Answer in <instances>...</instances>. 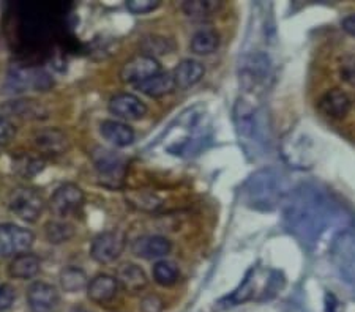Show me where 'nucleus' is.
Listing matches in <instances>:
<instances>
[{"label":"nucleus","mask_w":355,"mask_h":312,"mask_svg":"<svg viewBox=\"0 0 355 312\" xmlns=\"http://www.w3.org/2000/svg\"><path fill=\"white\" fill-rule=\"evenodd\" d=\"M340 218V210L316 186L305 185L292 192L284 207L288 230L303 243H314L325 229Z\"/></svg>","instance_id":"obj_1"},{"label":"nucleus","mask_w":355,"mask_h":312,"mask_svg":"<svg viewBox=\"0 0 355 312\" xmlns=\"http://www.w3.org/2000/svg\"><path fill=\"white\" fill-rule=\"evenodd\" d=\"M286 196V181L283 175L275 169H262L253 174L245 185V201L251 208L270 210L277 208Z\"/></svg>","instance_id":"obj_2"},{"label":"nucleus","mask_w":355,"mask_h":312,"mask_svg":"<svg viewBox=\"0 0 355 312\" xmlns=\"http://www.w3.org/2000/svg\"><path fill=\"white\" fill-rule=\"evenodd\" d=\"M96 172L107 186H120L127 172V160L119 153L107 149H96L92 153Z\"/></svg>","instance_id":"obj_3"},{"label":"nucleus","mask_w":355,"mask_h":312,"mask_svg":"<svg viewBox=\"0 0 355 312\" xmlns=\"http://www.w3.org/2000/svg\"><path fill=\"white\" fill-rule=\"evenodd\" d=\"M127 237L120 230L103 232L92 241L90 255L98 264H111L123 253Z\"/></svg>","instance_id":"obj_4"},{"label":"nucleus","mask_w":355,"mask_h":312,"mask_svg":"<svg viewBox=\"0 0 355 312\" xmlns=\"http://www.w3.org/2000/svg\"><path fill=\"white\" fill-rule=\"evenodd\" d=\"M35 237L31 230L22 229L15 224H0V255L10 257V255L26 254L32 248Z\"/></svg>","instance_id":"obj_5"},{"label":"nucleus","mask_w":355,"mask_h":312,"mask_svg":"<svg viewBox=\"0 0 355 312\" xmlns=\"http://www.w3.org/2000/svg\"><path fill=\"white\" fill-rule=\"evenodd\" d=\"M44 202L40 192L32 188H19L10 196V210L21 219L33 223L43 212Z\"/></svg>","instance_id":"obj_6"},{"label":"nucleus","mask_w":355,"mask_h":312,"mask_svg":"<svg viewBox=\"0 0 355 312\" xmlns=\"http://www.w3.org/2000/svg\"><path fill=\"white\" fill-rule=\"evenodd\" d=\"M54 82L51 81L48 73L35 68L13 66L8 75V85L13 92H24L26 89H35L37 92H44Z\"/></svg>","instance_id":"obj_7"},{"label":"nucleus","mask_w":355,"mask_h":312,"mask_svg":"<svg viewBox=\"0 0 355 312\" xmlns=\"http://www.w3.org/2000/svg\"><path fill=\"white\" fill-rule=\"evenodd\" d=\"M51 212L57 217H70L84 205V192L74 183H65L59 186L49 201Z\"/></svg>","instance_id":"obj_8"},{"label":"nucleus","mask_w":355,"mask_h":312,"mask_svg":"<svg viewBox=\"0 0 355 312\" xmlns=\"http://www.w3.org/2000/svg\"><path fill=\"white\" fill-rule=\"evenodd\" d=\"M158 73H162V66H159L155 57L141 54L130 59L123 65L122 71H120V77H122L123 82L137 85L146 82L147 79L157 76Z\"/></svg>","instance_id":"obj_9"},{"label":"nucleus","mask_w":355,"mask_h":312,"mask_svg":"<svg viewBox=\"0 0 355 312\" xmlns=\"http://www.w3.org/2000/svg\"><path fill=\"white\" fill-rule=\"evenodd\" d=\"M27 303L32 312H51L59 304V292L46 282H33L27 291Z\"/></svg>","instance_id":"obj_10"},{"label":"nucleus","mask_w":355,"mask_h":312,"mask_svg":"<svg viewBox=\"0 0 355 312\" xmlns=\"http://www.w3.org/2000/svg\"><path fill=\"white\" fill-rule=\"evenodd\" d=\"M110 112L125 120H139L147 113V106L131 93H120L110 101Z\"/></svg>","instance_id":"obj_11"},{"label":"nucleus","mask_w":355,"mask_h":312,"mask_svg":"<svg viewBox=\"0 0 355 312\" xmlns=\"http://www.w3.org/2000/svg\"><path fill=\"white\" fill-rule=\"evenodd\" d=\"M234 122H236L240 138L256 139L259 134V118L254 107L243 100H239L234 107Z\"/></svg>","instance_id":"obj_12"},{"label":"nucleus","mask_w":355,"mask_h":312,"mask_svg":"<svg viewBox=\"0 0 355 312\" xmlns=\"http://www.w3.org/2000/svg\"><path fill=\"white\" fill-rule=\"evenodd\" d=\"M352 101L349 98L346 92H343L340 89H331L327 93L322 95V98L319 100L318 107L319 111L330 118H345L349 111H351Z\"/></svg>","instance_id":"obj_13"},{"label":"nucleus","mask_w":355,"mask_h":312,"mask_svg":"<svg viewBox=\"0 0 355 312\" xmlns=\"http://www.w3.org/2000/svg\"><path fill=\"white\" fill-rule=\"evenodd\" d=\"M171 248L173 246H171V241L168 238L159 235L141 237L137 238L133 243V246H131L135 255L147 260L164 257V255H168L171 253Z\"/></svg>","instance_id":"obj_14"},{"label":"nucleus","mask_w":355,"mask_h":312,"mask_svg":"<svg viewBox=\"0 0 355 312\" xmlns=\"http://www.w3.org/2000/svg\"><path fill=\"white\" fill-rule=\"evenodd\" d=\"M119 293V282L117 277L110 275H98L89 282L87 295L92 302L96 304H107L111 303Z\"/></svg>","instance_id":"obj_15"},{"label":"nucleus","mask_w":355,"mask_h":312,"mask_svg":"<svg viewBox=\"0 0 355 312\" xmlns=\"http://www.w3.org/2000/svg\"><path fill=\"white\" fill-rule=\"evenodd\" d=\"M204 65L198 60H182L174 70V82L179 89H190L204 77Z\"/></svg>","instance_id":"obj_16"},{"label":"nucleus","mask_w":355,"mask_h":312,"mask_svg":"<svg viewBox=\"0 0 355 312\" xmlns=\"http://www.w3.org/2000/svg\"><path fill=\"white\" fill-rule=\"evenodd\" d=\"M117 282L125 292L137 293L146 288L147 276L141 266L135 264H125L117 271Z\"/></svg>","instance_id":"obj_17"},{"label":"nucleus","mask_w":355,"mask_h":312,"mask_svg":"<svg viewBox=\"0 0 355 312\" xmlns=\"http://www.w3.org/2000/svg\"><path fill=\"white\" fill-rule=\"evenodd\" d=\"M35 145L46 155L57 156L68 150V139L59 129H43L35 136Z\"/></svg>","instance_id":"obj_18"},{"label":"nucleus","mask_w":355,"mask_h":312,"mask_svg":"<svg viewBox=\"0 0 355 312\" xmlns=\"http://www.w3.org/2000/svg\"><path fill=\"white\" fill-rule=\"evenodd\" d=\"M100 133L110 144L116 147H127L133 144L135 140V131L128 125L114 120L103 122L100 125Z\"/></svg>","instance_id":"obj_19"},{"label":"nucleus","mask_w":355,"mask_h":312,"mask_svg":"<svg viewBox=\"0 0 355 312\" xmlns=\"http://www.w3.org/2000/svg\"><path fill=\"white\" fill-rule=\"evenodd\" d=\"M137 90H141L142 93L150 96V98H159V96H164L173 92L175 89L174 76L171 73H158L157 76L147 79L146 82L137 84Z\"/></svg>","instance_id":"obj_20"},{"label":"nucleus","mask_w":355,"mask_h":312,"mask_svg":"<svg viewBox=\"0 0 355 312\" xmlns=\"http://www.w3.org/2000/svg\"><path fill=\"white\" fill-rule=\"evenodd\" d=\"M40 271V259L33 254H21L10 264L8 273L16 279H31Z\"/></svg>","instance_id":"obj_21"},{"label":"nucleus","mask_w":355,"mask_h":312,"mask_svg":"<svg viewBox=\"0 0 355 312\" xmlns=\"http://www.w3.org/2000/svg\"><path fill=\"white\" fill-rule=\"evenodd\" d=\"M220 46V37L214 28H200L194 33L190 43V48L194 54L209 55L215 53Z\"/></svg>","instance_id":"obj_22"},{"label":"nucleus","mask_w":355,"mask_h":312,"mask_svg":"<svg viewBox=\"0 0 355 312\" xmlns=\"http://www.w3.org/2000/svg\"><path fill=\"white\" fill-rule=\"evenodd\" d=\"M268 68H270V64H268V59L264 54L248 57L243 65V81H250L251 84L262 81L268 75Z\"/></svg>","instance_id":"obj_23"},{"label":"nucleus","mask_w":355,"mask_h":312,"mask_svg":"<svg viewBox=\"0 0 355 312\" xmlns=\"http://www.w3.org/2000/svg\"><path fill=\"white\" fill-rule=\"evenodd\" d=\"M60 284L68 293H76L84 291L89 286L87 275L78 266H67L60 273Z\"/></svg>","instance_id":"obj_24"},{"label":"nucleus","mask_w":355,"mask_h":312,"mask_svg":"<svg viewBox=\"0 0 355 312\" xmlns=\"http://www.w3.org/2000/svg\"><path fill=\"white\" fill-rule=\"evenodd\" d=\"M44 234L49 243L60 245V243L68 241L74 235V227L71 224L64 223V221H49L44 226Z\"/></svg>","instance_id":"obj_25"},{"label":"nucleus","mask_w":355,"mask_h":312,"mask_svg":"<svg viewBox=\"0 0 355 312\" xmlns=\"http://www.w3.org/2000/svg\"><path fill=\"white\" fill-rule=\"evenodd\" d=\"M179 268L174 262H169V260H159L158 264L153 266V279L157 284L163 287L174 286V284L179 281Z\"/></svg>","instance_id":"obj_26"},{"label":"nucleus","mask_w":355,"mask_h":312,"mask_svg":"<svg viewBox=\"0 0 355 312\" xmlns=\"http://www.w3.org/2000/svg\"><path fill=\"white\" fill-rule=\"evenodd\" d=\"M13 169L21 175V177L32 178L44 169V160L38 156H19L18 160L15 161Z\"/></svg>","instance_id":"obj_27"},{"label":"nucleus","mask_w":355,"mask_h":312,"mask_svg":"<svg viewBox=\"0 0 355 312\" xmlns=\"http://www.w3.org/2000/svg\"><path fill=\"white\" fill-rule=\"evenodd\" d=\"M220 3L216 2H202V0H193V2H185L183 3V11L188 18L191 19H204L210 16L214 11L218 10Z\"/></svg>","instance_id":"obj_28"},{"label":"nucleus","mask_w":355,"mask_h":312,"mask_svg":"<svg viewBox=\"0 0 355 312\" xmlns=\"http://www.w3.org/2000/svg\"><path fill=\"white\" fill-rule=\"evenodd\" d=\"M142 48L146 51V55L153 57V55H162L168 54L171 49H173V44H171L169 39L162 38V37H150L144 39V44Z\"/></svg>","instance_id":"obj_29"},{"label":"nucleus","mask_w":355,"mask_h":312,"mask_svg":"<svg viewBox=\"0 0 355 312\" xmlns=\"http://www.w3.org/2000/svg\"><path fill=\"white\" fill-rule=\"evenodd\" d=\"M13 113L18 117L31 118L33 116L37 118L42 113V107H38L35 101H16L13 104Z\"/></svg>","instance_id":"obj_30"},{"label":"nucleus","mask_w":355,"mask_h":312,"mask_svg":"<svg viewBox=\"0 0 355 312\" xmlns=\"http://www.w3.org/2000/svg\"><path fill=\"white\" fill-rule=\"evenodd\" d=\"M159 7L158 0H128L127 8L135 15H146Z\"/></svg>","instance_id":"obj_31"},{"label":"nucleus","mask_w":355,"mask_h":312,"mask_svg":"<svg viewBox=\"0 0 355 312\" xmlns=\"http://www.w3.org/2000/svg\"><path fill=\"white\" fill-rule=\"evenodd\" d=\"M16 298V292L15 288L8 286V284H2L0 286V312L8 309L11 304H13Z\"/></svg>","instance_id":"obj_32"},{"label":"nucleus","mask_w":355,"mask_h":312,"mask_svg":"<svg viewBox=\"0 0 355 312\" xmlns=\"http://www.w3.org/2000/svg\"><path fill=\"white\" fill-rule=\"evenodd\" d=\"M341 76L346 82L355 85V55H349L343 60Z\"/></svg>","instance_id":"obj_33"},{"label":"nucleus","mask_w":355,"mask_h":312,"mask_svg":"<svg viewBox=\"0 0 355 312\" xmlns=\"http://www.w3.org/2000/svg\"><path fill=\"white\" fill-rule=\"evenodd\" d=\"M15 138V128L7 118L0 116V145H7Z\"/></svg>","instance_id":"obj_34"},{"label":"nucleus","mask_w":355,"mask_h":312,"mask_svg":"<svg viewBox=\"0 0 355 312\" xmlns=\"http://www.w3.org/2000/svg\"><path fill=\"white\" fill-rule=\"evenodd\" d=\"M142 312H159L163 309V302L158 297H147L141 304Z\"/></svg>","instance_id":"obj_35"},{"label":"nucleus","mask_w":355,"mask_h":312,"mask_svg":"<svg viewBox=\"0 0 355 312\" xmlns=\"http://www.w3.org/2000/svg\"><path fill=\"white\" fill-rule=\"evenodd\" d=\"M341 27H343V30L349 33V35L355 37V13L346 16V18L341 21Z\"/></svg>","instance_id":"obj_36"},{"label":"nucleus","mask_w":355,"mask_h":312,"mask_svg":"<svg viewBox=\"0 0 355 312\" xmlns=\"http://www.w3.org/2000/svg\"><path fill=\"white\" fill-rule=\"evenodd\" d=\"M71 312H87V311H84V309H73Z\"/></svg>","instance_id":"obj_37"}]
</instances>
